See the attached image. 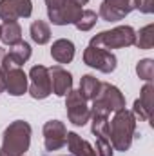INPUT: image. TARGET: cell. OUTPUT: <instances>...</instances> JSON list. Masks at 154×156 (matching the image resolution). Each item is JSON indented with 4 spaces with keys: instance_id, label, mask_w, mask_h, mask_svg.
<instances>
[{
    "instance_id": "6da1fadb",
    "label": "cell",
    "mask_w": 154,
    "mask_h": 156,
    "mask_svg": "<svg viewBox=\"0 0 154 156\" xmlns=\"http://www.w3.org/2000/svg\"><path fill=\"white\" fill-rule=\"evenodd\" d=\"M31 134H33V129L29 122L26 120L11 122L2 134L0 156H26L31 145Z\"/></svg>"
},
{
    "instance_id": "7a4b0ae2",
    "label": "cell",
    "mask_w": 154,
    "mask_h": 156,
    "mask_svg": "<svg viewBox=\"0 0 154 156\" xmlns=\"http://www.w3.org/2000/svg\"><path fill=\"white\" fill-rule=\"evenodd\" d=\"M134 133H136V116L132 115V111L127 109L116 111L113 120L109 122V142L113 149L120 153L129 151Z\"/></svg>"
},
{
    "instance_id": "3957f363",
    "label": "cell",
    "mask_w": 154,
    "mask_h": 156,
    "mask_svg": "<svg viewBox=\"0 0 154 156\" xmlns=\"http://www.w3.org/2000/svg\"><path fill=\"white\" fill-rule=\"evenodd\" d=\"M91 107V116L98 115V116H109L111 113H116L120 109H125V96L121 94V91L109 83V82H102L100 83V91L96 94Z\"/></svg>"
},
{
    "instance_id": "277c9868",
    "label": "cell",
    "mask_w": 154,
    "mask_h": 156,
    "mask_svg": "<svg viewBox=\"0 0 154 156\" xmlns=\"http://www.w3.org/2000/svg\"><path fill=\"white\" fill-rule=\"evenodd\" d=\"M134 42H136V31L131 26H118L114 29L94 35L89 45H96L103 49H123L134 45Z\"/></svg>"
},
{
    "instance_id": "5b68a950",
    "label": "cell",
    "mask_w": 154,
    "mask_h": 156,
    "mask_svg": "<svg viewBox=\"0 0 154 156\" xmlns=\"http://www.w3.org/2000/svg\"><path fill=\"white\" fill-rule=\"evenodd\" d=\"M83 64L98 69L100 73H113L118 66V58L114 56V53H111L109 49L103 47H96V45H87L83 51Z\"/></svg>"
},
{
    "instance_id": "8992f818",
    "label": "cell",
    "mask_w": 154,
    "mask_h": 156,
    "mask_svg": "<svg viewBox=\"0 0 154 156\" xmlns=\"http://www.w3.org/2000/svg\"><path fill=\"white\" fill-rule=\"evenodd\" d=\"M65 111L69 122L76 127H83L91 120V107L87 105V100L80 94L78 89H71L65 94Z\"/></svg>"
},
{
    "instance_id": "52a82bcc",
    "label": "cell",
    "mask_w": 154,
    "mask_h": 156,
    "mask_svg": "<svg viewBox=\"0 0 154 156\" xmlns=\"http://www.w3.org/2000/svg\"><path fill=\"white\" fill-rule=\"evenodd\" d=\"M29 94L35 100H45L53 91H51V76H49V67L45 66H33L29 71Z\"/></svg>"
},
{
    "instance_id": "ba28073f",
    "label": "cell",
    "mask_w": 154,
    "mask_h": 156,
    "mask_svg": "<svg viewBox=\"0 0 154 156\" xmlns=\"http://www.w3.org/2000/svg\"><path fill=\"white\" fill-rule=\"evenodd\" d=\"M42 134H44V145L45 151H58L65 145L67 142V127L64 122L60 120H49L44 123L42 127Z\"/></svg>"
},
{
    "instance_id": "9c48e42d",
    "label": "cell",
    "mask_w": 154,
    "mask_h": 156,
    "mask_svg": "<svg viewBox=\"0 0 154 156\" xmlns=\"http://www.w3.org/2000/svg\"><path fill=\"white\" fill-rule=\"evenodd\" d=\"M33 13L31 0H0V20L13 22L16 18H29Z\"/></svg>"
},
{
    "instance_id": "30bf717a",
    "label": "cell",
    "mask_w": 154,
    "mask_h": 156,
    "mask_svg": "<svg viewBox=\"0 0 154 156\" xmlns=\"http://www.w3.org/2000/svg\"><path fill=\"white\" fill-rule=\"evenodd\" d=\"M82 11H83V9H82L80 5L69 2V0H65L62 5L47 9V16H49V20H51L54 26H69V24L75 26V22L80 18Z\"/></svg>"
},
{
    "instance_id": "8fae6325",
    "label": "cell",
    "mask_w": 154,
    "mask_h": 156,
    "mask_svg": "<svg viewBox=\"0 0 154 156\" xmlns=\"http://www.w3.org/2000/svg\"><path fill=\"white\" fill-rule=\"evenodd\" d=\"M4 83H5V91L11 96H22L24 93H27L29 78L22 67H15V69H7L4 73Z\"/></svg>"
},
{
    "instance_id": "7c38bea8",
    "label": "cell",
    "mask_w": 154,
    "mask_h": 156,
    "mask_svg": "<svg viewBox=\"0 0 154 156\" xmlns=\"http://www.w3.org/2000/svg\"><path fill=\"white\" fill-rule=\"evenodd\" d=\"M49 76H51V91L56 96H65L73 89V75L62 66L49 67Z\"/></svg>"
},
{
    "instance_id": "4fadbf2b",
    "label": "cell",
    "mask_w": 154,
    "mask_h": 156,
    "mask_svg": "<svg viewBox=\"0 0 154 156\" xmlns=\"http://www.w3.org/2000/svg\"><path fill=\"white\" fill-rule=\"evenodd\" d=\"M75 44L69 38H58L51 45V56L58 64H71L75 58Z\"/></svg>"
},
{
    "instance_id": "5bb4252c",
    "label": "cell",
    "mask_w": 154,
    "mask_h": 156,
    "mask_svg": "<svg viewBox=\"0 0 154 156\" xmlns=\"http://www.w3.org/2000/svg\"><path fill=\"white\" fill-rule=\"evenodd\" d=\"M65 145L69 147V151H71L73 156H96L94 147L87 140H83L80 134H76V133H67Z\"/></svg>"
},
{
    "instance_id": "9a60e30c",
    "label": "cell",
    "mask_w": 154,
    "mask_h": 156,
    "mask_svg": "<svg viewBox=\"0 0 154 156\" xmlns=\"http://www.w3.org/2000/svg\"><path fill=\"white\" fill-rule=\"evenodd\" d=\"M0 40L5 44V45H15L22 40V27L16 20L13 22H4L2 24V31H0Z\"/></svg>"
},
{
    "instance_id": "2e32d148",
    "label": "cell",
    "mask_w": 154,
    "mask_h": 156,
    "mask_svg": "<svg viewBox=\"0 0 154 156\" xmlns=\"http://www.w3.org/2000/svg\"><path fill=\"white\" fill-rule=\"evenodd\" d=\"M29 35L31 40L38 45H45L51 40V27L45 20H35L29 27Z\"/></svg>"
},
{
    "instance_id": "e0dca14e",
    "label": "cell",
    "mask_w": 154,
    "mask_h": 156,
    "mask_svg": "<svg viewBox=\"0 0 154 156\" xmlns=\"http://www.w3.org/2000/svg\"><path fill=\"white\" fill-rule=\"evenodd\" d=\"M100 80L94 76V75H83L80 80V94L85 98V100H94L98 91H100Z\"/></svg>"
},
{
    "instance_id": "ac0fdd59",
    "label": "cell",
    "mask_w": 154,
    "mask_h": 156,
    "mask_svg": "<svg viewBox=\"0 0 154 156\" xmlns=\"http://www.w3.org/2000/svg\"><path fill=\"white\" fill-rule=\"evenodd\" d=\"M134 45L138 49H152V45H154V24H147L140 31H136V42H134Z\"/></svg>"
},
{
    "instance_id": "d6986e66",
    "label": "cell",
    "mask_w": 154,
    "mask_h": 156,
    "mask_svg": "<svg viewBox=\"0 0 154 156\" xmlns=\"http://www.w3.org/2000/svg\"><path fill=\"white\" fill-rule=\"evenodd\" d=\"M98 22V13L93 11V9H83L80 18L75 22V27L78 31H91Z\"/></svg>"
},
{
    "instance_id": "ffe728a7",
    "label": "cell",
    "mask_w": 154,
    "mask_h": 156,
    "mask_svg": "<svg viewBox=\"0 0 154 156\" xmlns=\"http://www.w3.org/2000/svg\"><path fill=\"white\" fill-rule=\"evenodd\" d=\"M91 133L100 138H109V116H91Z\"/></svg>"
},
{
    "instance_id": "44dd1931",
    "label": "cell",
    "mask_w": 154,
    "mask_h": 156,
    "mask_svg": "<svg viewBox=\"0 0 154 156\" xmlns=\"http://www.w3.org/2000/svg\"><path fill=\"white\" fill-rule=\"evenodd\" d=\"M136 75H138L140 80L152 82V78H154V60L152 58H142L136 64Z\"/></svg>"
},
{
    "instance_id": "7402d4cb",
    "label": "cell",
    "mask_w": 154,
    "mask_h": 156,
    "mask_svg": "<svg viewBox=\"0 0 154 156\" xmlns=\"http://www.w3.org/2000/svg\"><path fill=\"white\" fill-rule=\"evenodd\" d=\"M140 102H142V105L149 111V113H152V105H154V85L152 82H145V85L142 87V93H140V98H138Z\"/></svg>"
},
{
    "instance_id": "603a6c76",
    "label": "cell",
    "mask_w": 154,
    "mask_h": 156,
    "mask_svg": "<svg viewBox=\"0 0 154 156\" xmlns=\"http://www.w3.org/2000/svg\"><path fill=\"white\" fill-rule=\"evenodd\" d=\"M98 16H100L102 20H105V22H118V20L125 18V15H121L120 11H116V9H113V7H109V5H105L103 2L100 4Z\"/></svg>"
},
{
    "instance_id": "cb8c5ba5",
    "label": "cell",
    "mask_w": 154,
    "mask_h": 156,
    "mask_svg": "<svg viewBox=\"0 0 154 156\" xmlns=\"http://www.w3.org/2000/svg\"><path fill=\"white\" fill-rule=\"evenodd\" d=\"M103 4L109 5V7H113V9H116V11H120V13L125 15V16L134 9L132 0H103Z\"/></svg>"
},
{
    "instance_id": "d4e9b609",
    "label": "cell",
    "mask_w": 154,
    "mask_h": 156,
    "mask_svg": "<svg viewBox=\"0 0 154 156\" xmlns=\"http://www.w3.org/2000/svg\"><path fill=\"white\" fill-rule=\"evenodd\" d=\"M94 151H96V156H114V149H113L109 138H100V136H96Z\"/></svg>"
},
{
    "instance_id": "484cf974",
    "label": "cell",
    "mask_w": 154,
    "mask_h": 156,
    "mask_svg": "<svg viewBox=\"0 0 154 156\" xmlns=\"http://www.w3.org/2000/svg\"><path fill=\"white\" fill-rule=\"evenodd\" d=\"M132 115H134L136 118H140V120H143V122H151V118H152V113H149V111L142 105V102H140V100H134Z\"/></svg>"
},
{
    "instance_id": "4316f807",
    "label": "cell",
    "mask_w": 154,
    "mask_h": 156,
    "mask_svg": "<svg viewBox=\"0 0 154 156\" xmlns=\"http://www.w3.org/2000/svg\"><path fill=\"white\" fill-rule=\"evenodd\" d=\"M132 4H134V9H138L140 13L151 15L154 11V0H132Z\"/></svg>"
},
{
    "instance_id": "83f0119b",
    "label": "cell",
    "mask_w": 154,
    "mask_h": 156,
    "mask_svg": "<svg viewBox=\"0 0 154 156\" xmlns=\"http://www.w3.org/2000/svg\"><path fill=\"white\" fill-rule=\"evenodd\" d=\"M5 53H4V49L0 47V60H2V56H4ZM5 91V83H4V71H2V67H0V94Z\"/></svg>"
},
{
    "instance_id": "f1b7e54d",
    "label": "cell",
    "mask_w": 154,
    "mask_h": 156,
    "mask_svg": "<svg viewBox=\"0 0 154 156\" xmlns=\"http://www.w3.org/2000/svg\"><path fill=\"white\" fill-rule=\"evenodd\" d=\"M69 2L76 4V5H80V7H82V5H87V4H89V0H69Z\"/></svg>"
},
{
    "instance_id": "f546056e",
    "label": "cell",
    "mask_w": 154,
    "mask_h": 156,
    "mask_svg": "<svg viewBox=\"0 0 154 156\" xmlns=\"http://www.w3.org/2000/svg\"><path fill=\"white\" fill-rule=\"evenodd\" d=\"M0 31H2V26H0Z\"/></svg>"
},
{
    "instance_id": "4dcf8cb0",
    "label": "cell",
    "mask_w": 154,
    "mask_h": 156,
    "mask_svg": "<svg viewBox=\"0 0 154 156\" xmlns=\"http://www.w3.org/2000/svg\"><path fill=\"white\" fill-rule=\"evenodd\" d=\"M71 156H73V154H71Z\"/></svg>"
}]
</instances>
